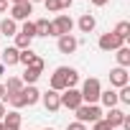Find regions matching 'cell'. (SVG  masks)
<instances>
[{"label":"cell","instance_id":"obj_1","mask_svg":"<svg viewBox=\"0 0 130 130\" xmlns=\"http://www.w3.org/2000/svg\"><path fill=\"white\" fill-rule=\"evenodd\" d=\"M77 82H79V72L77 69H72V67H59L54 74H51V79H48V89H54V92H64V89H72V87H77Z\"/></svg>","mask_w":130,"mask_h":130},{"label":"cell","instance_id":"obj_2","mask_svg":"<svg viewBox=\"0 0 130 130\" xmlns=\"http://www.w3.org/2000/svg\"><path fill=\"white\" fill-rule=\"evenodd\" d=\"M100 92H102V84H100V79H97V77L84 79V84H82V89H79V94H82V102H84V105H97V102H100Z\"/></svg>","mask_w":130,"mask_h":130},{"label":"cell","instance_id":"obj_3","mask_svg":"<svg viewBox=\"0 0 130 130\" xmlns=\"http://www.w3.org/2000/svg\"><path fill=\"white\" fill-rule=\"evenodd\" d=\"M74 112H77V122H82V125L102 120V110H100V105H79Z\"/></svg>","mask_w":130,"mask_h":130},{"label":"cell","instance_id":"obj_4","mask_svg":"<svg viewBox=\"0 0 130 130\" xmlns=\"http://www.w3.org/2000/svg\"><path fill=\"white\" fill-rule=\"evenodd\" d=\"M43 69H46V61L41 59V56H36V61L31 64V67H26V72H23V77H21V82L28 87V84H36L38 79H41V74H43Z\"/></svg>","mask_w":130,"mask_h":130},{"label":"cell","instance_id":"obj_5","mask_svg":"<svg viewBox=\"0 0 130 130\" xmlns=\"http://www.w3.org/2000/svg\"><path fill=\"white\" fill-rule=\"evenodd\" d=\"M51 28H54V36H56V38H59V36H69V33L74 31V21H72L69 15L59 13V15L51 21Z\"/></svg>","mask_w":130,"mask_h":130},{"label":"cell","instance_id":"obj_6","mask_svg":"<svg viewBox=\"0 0 130 130\" xmlns=\"http://www.w3.org/2000/svg\"><path fill=\"white\" fill-rule=\"evenodd\" d=\"M59 102H61V107H67V110H77L79 105H84V102H82V94H79L77 87L64 89V92L59 94Z\"/></svg>","mask_w":130,"mask_h":130},{"label":"cell","instance_id":"obj_7","mask_svg":"<svg viewBox=\"0 0 130 130\" xmlns=\"http://www.w3.org/2000/svg\"><path fill=\"white\" fill-rule=\"evenodd\" d=\"M31 13H33V5L28 3V0H21V3H13V8H10V18L18 23V21H28L31 18Z\"/></svg>","mask_w":130,"mask_h":130},{"label":"cell","instance_id":"obj_8","mask_svg":"<svg viewBox=\"0 0 130 130\" xmlns=\"http://www.w3.org/2000/svg\"><path fill=\"white\" fill-rule=\"evenodd\" d=\"M97 46H100L102 51H117L120 46H125V41H122V38H117L112 31H107V33H102V36H100Z\"/></svg>","mask_w":130,"mask_h":130},{"label":"cell","instance_id":"obj_9","mask_svg":"<svg viewBox=\"0 0 130 130\" xmlns=\"http://www.w3.org/2000/svg\"><path fill=\"white\" fill-rule=\"evenodd\" d=\"M56 48H59V54H74L77 48H79V38L77 36H59V41H56Z\"/></svg>","mask_w":130,"mask_h":130},{"label":"cell","instance_id":"obj_10","mask_svg":"<svg viewBox=\"0 0 130 130\" xmlns=\"http://www.w3.org/2000/svg\"><path fill=\"white\" fill-rule=\"evenodd\" d=\"M125 84H130V74H127V69H122V67H115V69H110V87H125Z\"/></svg>","mask_w":130,"mask_h":130},{"label":"cell","instance_id":"obj_11","mask_svg":"<svg viewBox=\"0 0 130 130\" xmlns=\"http://www.w3.org/2000/svg\"><path fill=\"white\" fill-rule=\"evenodd\" d=\"M41 102H43L46 112H59V110H61L59 92H54V89H48V92H41Z\"/></svg>","mask_w":130,"mask_h":130},{"label":"cell","instance_id":"obj_12","mask_svg":"<svg viewBox=\"0 0 130 130\" xmlns=\"http://www.w3.org/2000/svg\"><path fill=\"white\" fill-rule=\"evenodd\" d=\"M102 120H105L112 130H117V127L122 125V120H125V110H120V107H110V110H107V115H105Z\"/></svg>","mask_w":130,"mask_h":130},{"label":"cell","instance_id":"obj_13","mask_svg":"<svg viewBox=\"0 0 130 130\" xmlns=\"http://www.w3.org/2000/svg\"><path fill=\"white\" fill-rule=\"evenodd\" d=\"M21 94H23V102H26L28 107H33L36 102H41V92L36 89V84H28V87H23V89H21Z\"/></svg>","mask_w":130,"mask_h":130},{"label":"cell","instance_id":"obj_14","mask_svg":"<svg viewBox=\"0 0 130 130\" xmlns=\"http://www.w3.org/2000/svg\"><path fill=\"white\" fill-rule=\"evenodd\" d=\"M72 3H74V0H43V5H46V10H48V13L67 10V8H72Z\"/></svg>","mask_w":130,"mask_h":130},{"label":"cell","instance_id":"obj_15","mask_svg":"<svg viewBox=\"0 0 130 130\" xmlns=\"http://www.w3.org/2000/svg\"><path fill=\"white\" fill-rule=\"evenodd\" d=\"M18 48L15 46H5V51H3V67L8 69V67H15V64H18Z\"/></svg>","mask_w":130,"mask_h":130},{"label":"cell","instance_id":"obj_16","mask_svg":"<svg viewBox=\"0 0 130 130\" xmlns=\"http://www.w3.org/2000/svg\"><path fill=\"white\" fill-rule=\"evenodd\" d=\"M33 26H36V36H41V38H46V36H54V28H51V21H48V18L33 21Z\"/></svg>","mask_w":130,"mask_h":130},{"label":"cell","instance_id":"obj_17","mask_svg":"<svg viewBox=\"0 0 130 130\" xmlns=\"http://www.w3.org/2000/svg\"><path fill=\"white\" fill-rule=\"evenodd\" d=\"M100 102H102L107 110L120 105V102H117V92H115V89H102V92H100Z\"/></svg>","mask_w":130,"mask_h":130},{"label":"cell","instance_id":"obj_18","mask_svg":"<svg viewBox=\"0 0 130 130\" xmlns=\"http://www.w3.org/2000/svg\"><path fill=\"white\" fill-rule=\"evenodd\" d=\"M77 26H79V31H82V33H92V31H94V26H97V21H94V15L84 13V15L77 21Z\"/></svg>","mask_w":130,"mask_h":130},{"label":"cell","instance_id":"obj_19","mask_svg":"<svg viewBox=\"0 0 130 130\" xmlns=\"http://www.w3.org/2000/svg\"><path fill=\"white\" fill-rule=\"evenodd\" d=\"M115 59H117V67L127 69V67H130V48H127V46H120V48L115 51Z\"/></svg>","mask_w":130,"mask_h":130},{"label":"cell","instance_id":"obj_20","mask_svg":"<svg viewBox=\"0 0 130 130\" xmlns=\"http://www.w3.org/2000/svg\"><path fill=\"white\" fill-rule=\"evenodd\" d=\"M0 33H5V36H15L18 33V23L13 18H3L0 21Z\"/></svg>","mask_w":130,"mask_h":130},{"label":"cell","instance_id":"obj_21","mask_svg":"<svg viewBox=\"0 0 130 130\" xmlns=\"http://www.w3.org/2000/svg\"><path fill=\"white\" fill-rule=\"evenodd\" d=\"M3 87H5V94H18L26 84L21 82V77H10V79H8V84H3Z\"/></svg>","mask_w":130,"mask_h":130},{"label":"cell","instance_id":"obj_22","mask_svg":"<svg viewBox=\"0 0 130 130\" xmlns=\"http://www.w3.org/2000/svg\"><path fill=\"white\" fill-rule=\"evenodd\" d=\"M36 56H38V54H36L33 48H23V51L18 54V64H23V67H31V64L36 61Z\"/></svg>","mask_w":130,"mask_h":130},{"label":"cell","instance_id":"obj_23","mask_svg":"<svg viewBox=\"0 0 130 130\" xmlns=\"http://www.w3.org/2000/svg\"><path fill=\"white\" fill-rule=\"evenodd\" d=\"M112 33L117 36V38H122V41H127V36H130V23L127 21H120L115 28H112Z\"/></svg>","mask_w":130,"mask_h":130},{"label":"cell","instance_id":"obj_24","mask_svg":"<svg viewBox=\"0 0 130 130\" xmlns=\"http://www.w3.org/2000/svg\"><path fill=\"white\" fill-rule=\"evenodd\" d=\"M13 38H15V43H13V46H15L18 51H23V48H31V41H33L31 36H26V33H15Z\"/></svg>","mask_w":130,"mask_h":130},{"label":"cell","instance_id":"obj_25","mask_svg":"<svg viewBox=\"0 0 130 130\" xmlns=\"http://www.w3.org/2000/svg\"><path fill=\"white\" fill-rule=\"evenodd\" d=\"M5 100L10 102V107H13V110L26 107V102H23V94H21V92H18V94H5ZM5 100H3V102H5Z\"/></svg>","mask_w":130,"mask_h":130},{"label":"cell","instance_id":"obj_26","mask_svg":"<svg viewBox=\"0 0 130 130\" xmlns=\"http://www.w3.org/2000/svg\"><path fill=\"white\" fill-rule=\"evenodd\" d=\"M18 33H26V36L36 38V26H33V21H23V26H21V31H18Z\"/></svg>","mask_w":130,"mask_h":130},{"label":"cell","instance_id":"obj_27","mask_svg":"<svg viewBox=\"0 0 130 130\" xmlns=\"http://www.w3.org/2000/svg\"><path fill=\"white\" fill-rule=\"evenodd\" d=\"M117 102H122V105H130V84L120 87V92H117Z\"/></svg>","mask_w":130,"mask_h":130},{"label":"cell","instance_id":"obj_28","mask_svg":"<svg viewBox=\"0 0 130 130\" xmlns=\"http://www.w3.org/2000/svg\"><path fill=\"white\" fill-rule=\"evenodd\" d=\"M92 130H112L105 120H97V122H92Z\"/></svg>","mask_w":130,"mask_h":130},{"label":"cell","instance_id":"obj_29","mask_svg":"<svg viewBox=\"0 0 130 130\" xmlns=\"http://www.w3.org/2000/svg\"><path fill=\"white\" fill-rule=\"evenodd\" d=\"M67 130H87V125H82V122H77V120H74V122H69V125H67Z\"/></svg>","mask_w":130,"mask_h":130},{"label":"cell","instance_id":"obj_30","mask_svg":"<svg viewBox=\"0 0 130 130\" xmlns=\"http://www.w3.org/2000/svg\"><path fill=\"white\" fill-rule=\"evenodd\" d=\"M5 112H8V110H5V102H3V100H0V120H3V117H5Z\"/></svg>","mask_w":130,"mask_h":130},{"label":"cell","instance_id":"obj_31","mask_svg":"<svg viewBox=\"0 0 130 130\" xmlns=\"http://www.w3.org/2000/svg\"><path fill=\"white\" fill-rule=\"evenodd\" d=\"M110 0H92V5H97V8H102V5H107Z\"/></svg>","mask_w":130,"mask_h":130},{"label":"cell","instance_id":"obj_32","mask_svg":"<svg viewBox=\"0 0 130 130\" xmlns=\"http://www.w3.org/2000/svg\"><path fill=\"white\" fill-rule=\"evenodd\" d=\"M8 10V3H5V0H0V13H5Z\"/></svg>","mask_w":130,"mask_h":130},{"label":"cell","instance_id":"obj_33","mask_svg":"<svg viewBox=\"0 0 130 130\" xmlns=\"http://www.w3.org/2000/svg\"><path fill=\"white\" fill-rule=\"evenodd\" d=\"M0 100H5V87L0 84Z\"/></svg>","mask_w":130,"mask_h":130},{"label":"cell","instance_id":"obj_34","mask_svg":"<svg viewBox=\"0 0 130 130\" xmlns=\"http://www.w3.org/2000/svg\"><path fill=\"white\" fill-rule=\"evenodd\" d=\"M3 72H5V67H3V64H0V77H3Z\"/></svg>","mask_w":130,"mask_h":130},{"label":"cell","instance_id":"obj_35","mask_svg":"<svg viewBox=\"0 0 130 130\" xmlns=\"http://www.w3.org/2000/svg\"><path fill=\"white\" fill-rule=\"evenodd\" d=\"M28 3H31V5H33V3H43V0H28Z\"/></svg>","mask_w":130,"mask_h":130},{"label":"cell","instance_id":"obj_36","mask_svg":"<svg viewBox=\"0 0 130 130\" xmlns=\"http://www.w3.org/2000/svg\"><path fill=\"white\" fill-rule=\"evenodd\" d=\"M5 3H21V0H5Z\"/></svg>","mask_w":130,"mask_h":130},{"label":"cell","instance_id":"obj_37","mask_svg":"<svg viewBox=\"0 0 130 130\" xmlns=\"http://www.w3.org/2000/svg\"><path fill=\"white\" fill-rule=\"evenodd\" d=\"M0 130H5V127H3V122H0Z\"/></svg>","mask_w":130,"mask_h":130},{"label":"cell","instance_id":"obj_38","mask_svg":"<svg viewBox=\"0 0 130 130\" xmlns=\"http://www.w3.org/2000/svg\"><path fill=\"white\" fill-rule=\"evenodd\" d=\"M46 130H54V127H46Z\"/></svg>","mask_w":130,"mask_h":130}]
</instances>
